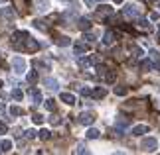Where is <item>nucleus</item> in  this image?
I'll list each match as a JSON object with an SVG mask.
<instances>
[{"label":"nucleus","instance_id":"42","mask_svg":"<svg viewBox=\"0 0 160 155\" xmlns=\"http://www.w3.org/2000/svg\"><path fill=\"white\" fill-rule=\"evenodd\" d=\"M158 34H160V26H158Z\"/></svg>","mask_w":160,"mask_h":155},{"label":"nucleus","instance_id":"14","mask_svg":"<svg viewBox=\"0 0 160 155\" xmlns=\"http://www.w3.org/2000/svg\"><path fill=\"white\" fill-rule=\"evenodd\" d=\"M10 149H12V141L10 139H2V141H0V151L8 153Z\"/></svg>","mask_w":160,"mask_h":155},{"label":"nucleus","instance_id":"16","mask_svg":"<svg viewBox=\"0 0 160 155\" xmlns=\"http://www.w3.org/2000/svg\"><path fill=\"white\" fill-rule=\"evenodd\" d=\"M91 94H93L95 98H105V96H107V90L103 89V86H99V89H95L93 92H91Z\"/></svg>","mask_w":160,"mask_h":155},{"label":"nucleus","instance_id":"11","mask_svg":"<svg viewBox=\"0 0 160 155\" xmlns=\"http://www.w3.org/2000/svg\"><path fill=\"white\" fill-rule=\"evenodd\" d=\"M79 30H81V32H87V30H91V20L89 18H79Z\"/></svg>","mask_w":160,"mask_h":155},{"label":"nucleus","instance_id":"25","mask_svg":"<svg viewBox=\"0 0 160 155\" xmlns=\"http://www.w3.org/2000/svg\"><path fill=\"white\" fill-rule=\"evenodd\" d=\"M10 114H12V116H22L24 110H22L20 106H12V108H10Z\"/></svg>","mask_w":160,"mask_h":155},{"label":"nucleus","instance_id":"21","mask_svg":"<svg viewBox=\"0 0 160 155\" xmlns=\"http://www.w3.org/2000/svg\"><path fill=\"white\" fill-rule=\"evenodd\" d=\"M55 43H58V45H61V47H63V45H69V38H65V35H59V38L55 39Z\"/></svg>","mask_w":160,"mask_h":155},{"label":"nucleus","instance_id":"1","mask_svg":"<svg viewBox=\"0 0 160 155\" xmlns=\"http://www.w3.org/2000/svg\"><path fill=\"white\" fill-rule=\"evenodd\" d=\"M38 49H40V43L38 41H36V39H26V41H24V49H22V51H28V53H34V51H38Z\"/></svg>","mask_w":160,"mask_h":155},{"label":"nucleus","instance_id":"31","mask_svg":"<svg viewBox=\"0 0 160 155\" xmlns=\"http://www.w3.org/2000/svg\"><path fill=\"white\" fill-rule=\"evenodd\" d=\"M32 120H34V124H42V122H44V116H42V114H34Z\"/></svg>","mask_w":160,"mask_h":155},{"label":"nucleus","instance_id":"26","mask_svg":"<svg viewBox=\"0 0 160 155\" xmlns=\"http://www.w3.org/2000/svg\"><path fill=\"white\" fill-rule=\"evenodd\" d=\"M115 79H117L115 71H109V73H105V80H107V83H115Z\"/></svg>","mask_w":160,"mask_h":155},{"label":"nucleus","instance_id":"32","mask_svg":"<svg viewBox=\"0 0 160 155\" xmlns=\"http://www.w3.org/2000/svg\"><path fill=\"white\" fill-rule=\"evenodd\" d=\"M140 67H142L144 71H150V69H152V63H150V61H142V63H140Z\"/></svg>","mask_w":160,"mask_h":155},{"label":"nucleus","instance_id":"24","mask_svg":"<svg viewBox=\"0 0 160 155\" xmlns=\"http://www.w3.org/2000/svg\"><path fill=\"white\" fill-rule=\"evenodd\" d=\"M52 138V134H50V130H40V139H44V141H48Z\"/></svg>","mask_w":160,"mask_h":155},{"label":"nucleus","instance_id":"10","mask_svg":"<svg viewBox=\"0 0 160 155\" xmlns=\"http://www.w3.org/2000/svg\"><path fill=\"white\" fill-rule=\"evenodd\" d=\"M144 134H148V126L146 124H140V126L132 128V135H144Z\"/></svg>","mask_w":160,"mask_h":155},{"label":"nucleus","instance_id":"39","mask_svg":"<svg viewBox=\"0 0 160 155\" xmlns=\"http://www.w3.org/2000/svg\"><path fill=\"white\" fill-rule=\"evenodd\" d=\"M6 112V106H4V104H0V114H4Z\"/></svg>","mask_w":160,"mask_h":155},{"label":"nucleus","instance_id":"20","mask_svg":"<svg viewBox=\"0 0 160 155\" xmlns=\"http://www.w3.org/2000/svg\"><path fill=\"white\" fill-rule=\"evenodd\" d=\"M28 83H38V71H30L28 73Z\"/></svg>","mask_w":160,"mask_h":155},{"label":"nucleus","instance_id":"37","mask_svg":"<svg viewBox=\"0 0 160 155\" xmlns=\"http://www.w3.org/2000/svg\"><path fill=\"white\" fill-rule=\"evenodd\" d=\"M50 120H52V124H59V122H61V120H59V118H58V116H52V118H50Z\"/></svg>","mask_w":160,"mask_h":155},{"label":"nucleus","instance_id":"6","mask_svg":"<svg viewBox=\"0 0 160 155\" xmlns=\"http://www.w3.org/2000/svg\"><path fill=\"white\" fill-rule=\"evenodd\" d=\"M134 28L142 30V32H150V30H152L150 22H148V20H144V18H138V20H137V26H134Z\"/></svg>","mask_w":160,"mask_h":155},{"label":"nucleus","instance_id":"28","mask_svg":"<svg viewBox=\"0 0 160 155\" xmlns=\"http://www.w3.org/2000/svg\"><path fill=\"white\" fill-rule=\"evenodd\" d=\"M46 84H48V89H58V80H53V79H46Z\"/></svg>","mask_w":160,"mask_h":155},{"label":"nucleus","instance_id":"36","mask_svg":"<svg viewBox=\"0 0 160 155\" xmlns=\"http://www.w3.org/2000/svg\"><path fill=\"white\" fill-rule=\"evenodd\" d=\"M81 94H83V96H89L91 90H89V89H81Z\"/></svg>","mask_w":160,"mask_h":155},{"label":"nucleus","instance_id":"4","mask_svg":"<svg viewBox=\"0 0 160 155\" xmlns=\"http://www.w3.org/2000/svg\"><path fill=\"white\" fill-rule=\"evenodd\" d=\"M79 122H81L83 126H91V124L95 122V114L93 112H83L81 116H79Z\"/></svg>","mask_w":160,"mask_h":155},{"label":"nucleus","instance_id":"18","mask_svg":"<svg viewBox=\"0 0 160 155\" xmlns=\"http://www.w3.org/2000/svg\"><path fill=\"white\" fill-rule=\"evenodd\" d=\"M79 65H81V67H89V65H95V63H93V57H81V59H79Z\"/></svg>","mask_w":160,"mask_h":155},{"label":"nucleus","instance_id":"29","mask_svg":"<svg viewBox=\"0 0 160 155\" xmlns=\"http://www.w3.org/2000/svg\"><path fill=\"white\" fill-rule=\"evenodd\" d=\"M44 106H46L48 110H53V108H55V100H53V98H50V100L44 102Z\"/></svg>","mask_w":160,"mask_h":155},{"label":"nucleus","instance_id":"23","mask_svg":"<svg viewBox=\"0 0 160 155\" xmlns=\"http://www.w3.org/2000/svg\"><path fill=\"white\" fill-rule=\"evenodd\" d=\"M2 16L6 20H12V18H14V12H12V8H2Z\"/></svg>","mask_w":160,"mask_h":155},{"label":"nucleus","instance_id":"7","mask_svg":"<svg viewBox=\"0 0 160 155\" xmlns=\"http://www.w3.org/2000/svg\"><path fill=\"white\" fill-rule=\"evenodd\" d=\"M89 49V45L85 41H75V45H73V51H75V55H81Z\"/></svg>","mask_w":160,"mask_h":155},{"label":"nucleus","instance_id":"34","mask_svg":"<svg viewBox=\"0 0 160 155\" xmlns=\"http://www.w3.org/2000/svg\"><path fill=\"white\" fill-rule=\"evenodd\" d=\"M26 138L28 139H34L36 138V132H34V130H28V132H26Z\"/></svg>","mask_w":160,"mask_h":155},{"label":"nucleus","instance_id":"3","mask_svg":"<svg viewBox=\"0 0 160 155\" xmlns=\"http://www.w3.org/2000/svg\"><path fill=\"white\" fill-rule=\"evenodd\" d=\"M156 145H158V141L154 138H146V139H142V144H140V147H142L144 151H154Z\"/></svg>","mask_w":160,"mask_h":155},{"label":"nucleus","instance_id":"19","mask_svg":"<svg viewBox=\"0 0 160 155\" xmlns=\"http://www.w3.org/2000/svg\"><path fill=\"white\" fill-rule=\"evenodd\" d=\"M34 26L38 28V30H42V32H48V26H46L44 20H34Z\"/></svg>","mask_w":160,"mask_h":155},{"label":"nucleus","instance_id":"35","mask_svg":"<svg viewBox=\"0 0 160 155\" xmlns=\"http://www.w3.org/2000/svg\"><path fill=\"white\" fill-rule=\"evenodd\" d=\"M6 132H8V126L4 122H0V134H6Z\"/></svg>","mask_w":160,"mask_h":155},{"label":"nucleus","instance_id":"22","mask_svg":"<svg viewBox=\"0 0 160 155\" xmlns=\"http://www.w3.org/2000/svg\"><path fill=\"white\" fill-rule=\"evenodd\" d=\"M34 65H36V67H44V71H50V63H48V61H42V59L38 61V59H36Z\"/></svg>","mask_w":160,"mask_h":155},{"label":"nucleus","instance_id":"8","mask_svg":"<svg viewBox=\"0 0 160 155\" xmlns=\"http://www.w3.org/2000/svg\"><path fill=\"white\" fill-rule=\"evenodd\" d=\"M109 14H113V8H111L109 4H103V6H99V8H97V16H99V18L109 16Z\"/></svg>","mask_w":160,"mask_h":155},{"label":"nucleus","instance_id":"15","mask_svg":"<svg viewBox=\"0 0 160 155\" xmlns=\"http://www.w3.org/2000/svg\"><path fill=\"white\" fill-rule=\"evenodd\" d=\"M36 6H38L40 12H46L48 8H50V2H48V0H36Z\"/></svg>","mask_w":160,"mask_h":155},{"label":"nucleus","instance_id":"13","mask_svg":"<svg viewBox=\"0 0 160 155\" xmlns=\"http://www.w3.org/2000/svg\"><path fill=\"white\" fill-rule=\"evenodd\" d=\"M113 41H115V32H113V30H109V32L105 34V38H103V43H105V45H111Z\"/></svg>","mask_w":160,"mask_h":155},{"label":"nucleus","instance_id":"41","mask_svg":"<svg viewBox=\"0 0 160 155\" xmlns=\"http://www.w3.org/2000/svg\"><path fill=\"white\" fill-rule=\"evenodd\" d=\"M115 2H122V0H115Z\"/></svg>","mask_w":160,"mask_h":155},{"label":"nucleus","instance_id":"27","mask_svg":"<svg viewBox=\"0 0 160 155\" xmlns=\"http://www.w3.org/2000/svg\"><path fill=\"white\" fill-rule=\"evenodd\" d=\"M12 96H14L16 100H22V98H24V92L20 89H14V90H12Z\"/></svg>","mask_w":160,"mask_h":155},{"label":"nucleus","instance_id":"40","mask_svg":"<svg viewBox=\"0 0 160 155\" xmlns=\"http://www.w3.org/2000/svg\"><path fill=\"white\" fill-rule=\"evenodd\" d=\"M156 63H158V71H160V59H158V61H156Z\"/></svg>","mask_w":160,"mask_h":155},{"label":"nucleus","instance_id":"30","mask_svg":"<svg viewBox=\"0 0 160 155\" xmlns=\"http://www.w3.org/2000/svg\"><path fill=\"white\" fill-rule=\"evenodd\" d=\"M87 138L89 139H97V138H99V132H97V130H89V132H87Z\"/></svg>","mask_w":160,"mask_h":155},{"label":"nucleus","instance_id":"43","mask_svg":"<svg viewBox=\"0 0 160 155\" xmlns=\"http://www.w3.org/2000/svg\"><path fill=\"white\" fill-rule=\"evenodd\" d=\"M0 2H6V0H0Z\"/></svg>","mask_w":160,"mask_h":155},{"label":"nucleus","instance_id":"2","mask_svg":"<svg viewBox=\"0 0 160 155\" xmlns=\"http://www.w3.org/2000/svg\"><path fill=\"white\" fill-rule=\"evenodd\" d=\"M12 65H14V71L16 73H20V75H22V73H26V61H24L22 57H14V59H12Z\"/></svg>","mask_w":160,"mask_h":155},{"label":"nucleus","instance_id":"9","mask_svg":"<svg viewBox=\"0 0 160 155\" xmlns=\"http://www.w3.org/2000/svg\"><path fill=\"white\" fill-rule=\"evenodd\" d=\"M125 14L128 18H137L138 16V6H134V4H128L127 8H125Z\"/></svg>","mask_w":160,"mask_h":155},{"label":"nucleus","instance_id":"5","mask_svg":"<svg viewBox=\"0 0 160 155\" xmlns=\"http://www.w3.org/2000/svg\"><path fill=\"white\" fill-rule=\"evenodd\" d=\"M59 100L65 102L67 106H73V104H75V96H73L71 92H61V94H59Z\"/></svg>","mask_w":160,"mask_h":155},{"label":"nucleus","instance_id":"38","mask_svg":"<svg viewBox=\"0 0 160 155\" xmlns=\"http://www.w3.org/2000/svg\"><path fill=\"white\" fill-rule=\"evenodd\" d=\"M83 2L87 4V6H93V2H95V0H83Z\"/></svg>","mask_w":160,"mask_h":155},{"label":"nucleus","instance_id":"17","mask_svg":"<svg viewBox=\"0 0 160 155\" xmlns=\"http://www.w3.org/2000/svg\"><path fill=\"white\" fill-rule=\"evenodd\" d=\"M113 92H115V94H119V96H125V94H128V89H127V86H115Z\"/></svg>","mask_w":160,"mask_h":155},{"label":"nucleus","instance_id":"33","mask_svg":"<svg viewBox=\"0 0 160 155\" xmlns=\"http://www.w3.org/2000/svg\"><path fill=\"white\" fill-rule=\"evenodd\" d=\"M128 120H127V116H119V126H127Z\"/></svg>","mask_w":160,"mask_h":155},{"label":"nucleus","instance_id":"12","mask_svg":"<svg viewBox=\"0 0 160 155\" xmlns=\"http://www.w3.org/2000/svg\"><path fill=\"white\" fill-rule=\"evenodd\" d=\"M30 94H32V98H34V104H40L42 102V92L38 89H30Z\"/></svg>","mask_w":160,"mask_h":155}]
</instances>
